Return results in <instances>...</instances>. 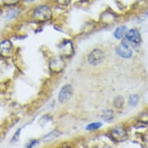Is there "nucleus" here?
<instances>
[{
    "label": "nucleus",
    "mask_w": 148,
    "mask_h": 148,
    "mask_svg": "<svg viewBox=\"0 0 148 148\" xmlns=\"http://www.w3.org/2000/svg\"><path fill=\"white\" fill-rule=\"evenodd\" d=\"M12 43L10 40H4L0 44V55L3 58H10L12 54Z\"/></svg>",
    "instance_id": "7"
},
{
    "label": "nucleus",
    "mask_w": 148,
    "mask_h": 148,
    "mask_svg": "<svg viewBox=\"0 0 148 148\" xmlns=\"http://www.w3.org/2000/svg\"><path fill=\"white\" fill-rule=\"evenodd\" d=\"M116 53L123 58H130L133 55V51H132L130 45L129 44L127 40H124L116 47Z\"/></svg>",
    "instance_id": "3"
},
{
    "label": "nucleus",
    "mask_w": 148,
    "mask_h": 148,
    "mask_svg": "<svg viewBox=\"0 0 148 148\" xmlns=\"http://www.w3.org/2000/svg\"><path fill=\"white\" fill-rule=\"evenodd\" d=\"M102 118L106 121H111L113 119V112L111 109H108V110H106L103 114H102Z\"/></svg>",
    "instance_id": "11"
},
{
    "label": "nucleus",
    "mask_w": 148,
    "mask_h": 148,
    "mask_svg": "<svg viewBox=\"0 0 148 148\" xmlns=\"http://www.w3.org/2000/svg\"><path fill=\"white\" fill-rule=\"evenodd\" d=\"M126 40L129 42V44H133L138 45L141 42V36L137 29H131L126 32L125 35Z\"/></svg>",
    "instance_id": "6"
},
{
    "label": "nucleus",
    "mask_w": 148,
    "mask_h": 148,
    "mask_svg": "<svg viewBox=\"0 0 148 148\" xmlns=\"http://www.w3.org/2000/svg\"><path fill=\"white\" fill-rule=\"evenodd\" d=\"M104 60V53L102 51L95 49L92 51L88 55V62L92 65H98Z\"/></svg>",
    "instance_id": "5"
},
{
    "label": "nucleus",
    "mask_w": 148,
    "mask_h": 148,
    "mask_svg": "<svg viewBox=\"0 0 148 148\" xmlns=\"http://www.w3.org/2000/svg\"><path fill=\"white\" fill-rule=\"evenodd\" d=\"M124 104V99L123 98V96H117L114 100V106L115 107H116V108H121L123 107Z\"/></svg>",
    "instance_id": "12"
},
{
    "label": "nucleus",
    "mask_w": 148,
    "mask_h": 148,
    "mask_svg": "<svg viewBox=\"0 0 148 148\" xmlns=\"http://www.w3.org/2000/svg\"><path fill=\"white\" fill-rule=\"evenodd\" d=\"M50 68L53 72H60L64 68V62L60 58H53L51 60L50 63Z\"/></svg>",
    "instance_id": "8"
},
{
    "label": "nucleus",
    "mask_w": 148,
    "mask_h": 148,
    "mask_svg": "<svg viewBox=\"0 0 148 148\" xmlns=\"http://www.w3.org/2000/svg\"><path fill=\"white\" fill-rule=\"evenodd\" d=\"M61 53L67 57L72 55L73 53H74V48H73L72 44H71L69 41H67L64 44H63L62 48H61Z\"/></svg>",
    "instance_id": "9"
},
{
    "label": "nucleus",
    "mask_w": 148,
    "mask_h": 148,
    "mask_svg": "<svg viewBox=\"0 0 148 148\" xmlns=\"http://www.w3.org/2000/svg\"><path fill=\"white\" fill-rule=\"evenodd\" d=\"M110 135L112 138L118 143L123 142L127 139V133L123 126H116L112 129L110 131Z\"/></svg>",
    "instance_id": "2"
},
{
    "label": "nucleus",
    "mask_w": 148,
    "mask_h": 148,
    "mask_svg": "<svg viewBox=\"0 0 148 148\" xmlns=\"http://www.w3.org/2000/svg\"><path fill=\"white\" fill-rule=\"evenodd\" d=\"M18 13H19V11H18V10H10V11H9L7 15H6V19H7L8 20H12V19H13V18L16 16L18 15Z\"/></svg>",
    "instance_id": "15"
},
{
    "label": "nucleus",
    "mask_w": 148,
    "mask_h": 148,
    "mask_svg": "<svg viewBox=\"0 0 148 148\" xmlns=\"http://www.w3.org/2000/svg\"><path fill=\"white\" fill-rule=\"evenodd\" d=\"M57 2L58 4H60L61 5H64V6H66L70 4L71 0H57Z\"/></svg>",
    "instance_id": "17"
},
{
    "label": "nucleus",
    "mask_w": 148,
    "mask_h": 148,
    "mask_svg": "<svg viewBox=\"0 0 148 148\" xmlns=\"http://www.w3.org/2000/svg\"><path fill=\"white\" fill-rule=\"evenodd\" d=\"M127 32V28L125 26H121L116 29L114 31V36L116 39H122L123 38Z\"/></svg>",
    "instance_id": "10"
},
{
    "label": "nucleus",
    "mask_w": 148,
    "mask_h": 148,
    "mask_svg": "<svg viewBox=\"0 0 148 148\" xmlns=\"http://www.w3.org/2000/svg\"><path fill=\"white\" fill-rule=\"evenodd\" d=\"M33 16L38 22H47L52 18V11L47 5H40L34 10Z\"/></svg>",
    "instance_id": "1"
},
{
    "label": "nucleus",
    "mask_w": 148,
    "mask_h": 148,
    "mask_svg": "<svg viewBox=\"0 0 148 148\" xmlns=\"http://www.w3.org/2000/svg\"><path fill=\"white\" fill-rule=\"evenodd\" d=\"M19 0H3V3H5V5H15L16 3H18Z\"/></svg>",
    "instance_id": "18"
},
{
    "label": "nucleus",
    "mask_w": 148,
    "mask_h": 148,
    "mask_svg": "<svg viewBox=\"0 0 148 148\" xmlns=\"http://www.w3.org/2000/svg\"><path fill=\"white\" fill-rule=\"evenodd\" d=\"M139 101V96L136 94H134V95H130V99H129V103L132 106H135Z\"/></svg>",
    "instance_id": "13"
},
{
    "label": "nucleus",
    "mask_w": 148,
    "mask_h": 148,
    "mask_svg": "<svg viewBox=\"0 0 148 148\" xmlns=\"http://www.w3.org/2000/svg\"><path fill=\"white\" fill-rule=\"evenodd\" d=\"M102 126L101 123H90L86 126V130H97Z\"/></svg>",
    "instance_id": "14"
},
{
    "label": "nucleus",
    "mask_w": 148,
    "mask_h": 148,
    "mask_svg": "<svg viewBox=\"0 0 148 148\" xmlns=\"http://www.w3.org/2000/svg\"><path fill=\"white\" fill-rule=\"evenodd\" d=\"M73 92H74V88L71 85H64L61 88V92L59 93L58 100L61 103H65L71 99L72 97Z\"/></svg>",
    "instance_id": "4"
},
{
    "label": "nucleus",
    "mask_w": 148,
    "mask_h": 148,
    "mask_svg": "<svg viewBox=\"0 0 148 148\" xmlns=\"http://www.w3.org/2000/svg\"><path fill=\"white\" fill-rule=\"evenodd\" d=\"M0 12H1V6H0Z\"/></svg>",
    "instance_id": "21"
},
{
    "label": "nucleus",
    "mask_w": 148,
    "mask_h": 148,
    "mask_svg": "<svg viewBox=\"0 0 148 148\" xmlns=\"http://www.w3.org/2000/svg\"><path fill=\"white\" fill-rule=\"evenodd\" d=\"M140 121L143 122V123H148V113H143L141 115Z\"/></svg>",
    "instance_id": "19"
},
{
    "label": "nucleus",
    "mask_w": 148,
    "mask_h": 148,
    "mask_svg": "<svg viewBox=\"0 0 148 148\" xmlns=\"http://www.w3.org/2000/svg\"><path fill=\"white\" fill-rule=\"evenodd\" d=\"M60 135V134L59 133H58L57 131H53L52 132V133H51V134H49L48 135H47L46 136H45V140H48V139H50V140H51V139H53L55 138V137H58V136Z\"/></svg>",
    "instance_id": "16"
},
{
    "label": "nucleus",
    "mask_w": 148,
    "mask_h": 148,
    "mask_svg": "<svg viewBox=\"0 0 148 148\" xmlns=\"http://www.w3.org/2000/svg\"><path fill=\"white\" fill-rule=\"evenodd\" d=\"M27 2H34V1H35V0H27Z\"/></svg>",
    "instance_id": "20"
}]
</instances>
